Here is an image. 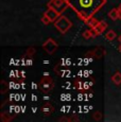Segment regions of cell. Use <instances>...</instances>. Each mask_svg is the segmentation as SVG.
Instances as JSON below:
<instances>
[{"mask_svg":"<svg viewBox=\"0 0 121 122\" xmlns=\"http://www.w3.org/2000/svg\"><path fill=\"white\" fill-rule=\"evenodd\" d=\"M118 50H119V52H121V44L119 45V47H118Z\"/></svg>","mask_w":121,"mask_h":122,"instance_id":"44dd1931","label":"cell"},{"mask_svg":"<svg viewBox=\"0 0 121 122\" xmlns=\"http://www.w3.org/2000/svg\"><path fill=\"white\" fill-rule=\"evenodd\" d=\"M45 14L48 16L49 18L51 19V21L52 22H54L55 20L57 19V18L60 17L62 14L60 13V12H57L55 9H53V8H51V6H47V11L45 12Z\"/></svg>","mask_w":121,"mask_h":122,"instance_id":"8992f818","label":"cell"},{"mask_svg":"<svg viewBox=\"0 0 121 122\" xmlns=\"http://www.w3.org/2000/svg\"><path fill=\"white\" fill-rule=\"evenodd\" d=\"M35 52H36V49L34 48V47H29V48L27 49V51H25V55L31 57V56H33L35 54Z\"/></svg>","mask_w":121,"mask_h":122,"instance_id":"4fadbf2b","label":"cell"},{"mask_svg":"<svg viewBox=\"0 0 121 122\" xmlns=\"http://www.w3.org/2000/svg\"><path fill=\"white\" fill-rule=\"evenodd\" d=\"M95 29L97 30V32L100 35V34L103 33L106 29H107V23H106L105 21H103V20H102V21H99V22H98V25L95 27Z\"/></svg>","mask_w":121,"mask_h":122,"instance_id":"ba28073f","label":"cell"},{"mask_svg":"<svg viewBox=\"0 0 121 122\" xmlns=\"http://www.w3.org/2000/svg\"><path fill=\"white\" fill-rule=\"evenodd\" d=\"M82 36L84 37L85 39L92 38V35H91V33H90V30H86V31H84V32H83V34H82Z\"/></svg>","mask_w":121,"mask_h":122,"instance_id":"ac0fdd59","label":"cell"},{"mask_svg":"<svg viewBox=\"0 0 121 122\" xmlns=\"http://www.w3.org/2000/svg\"><path fill=\"white\" fill-rule=\"evenodd\" d=\"M41 22H43V25H48L49 23H51L52 21H51V19L48 17L46 14H44L43 15V17H41Z\"/></svg>","mask_w":121,"mask_h":122,"instance_id":"2e32d148","label":"cell"},{"mask_svg":"<svg viewBox=\"0 0 121 122\" xmlns=\"http://www.w3.org/2000/svg\"><path fill=\"white\" fill-rule=\"evenodd\" d=\"M118 41H119V43L121 44V34L119 35V37H118Z\"/></svg>","mask_w":121,"mask_h":122,"instance_id":"ffe728a7","label":"cell"},{"mask_svg":"<svg viewBox=\"0 0 121 122\" xmlns=\"http://www.w3.org/2000/svg\"><path fill=\"white\" fill-rule=\"evenodd\" d=\"M111 81H113L114 84H116L117 86L121 85V72L117 71L116 73H114L113 76H111Z\"/></svg>","mask_w":121,"mask_h":122,"instance_id":"9c48e42d","label":"cell"},{"mask_svg":"<svg viewBox=\"0 0 121 122\" xmlns=\"http://www.w3.org/2000/svg\"><path fill=\"white\" fill-rule=\"evenodd\" d=\"M8 89H9V85L6 84V82L5 81H2L1 82V93H2V95H4V93L8 91Z\"/></svg>","mask_w":121,"mask_h":122,"instance_id":"e0dca14e","label":"cell"},{"mask_svg":"<svg viewBox=\"0 0 121 122\" xmlns=\"http://www.w3.org/2000/svg\"><path fill=\"white\" fill-rule=\"evenodd\" d=\"M105 38H106V41H111L115 38H117V34H116V32L114 31V30H109L107 33L105 34Z\"/></svg>","mask_w":121,"mask_h":122,"instance_id":"8fae6325","label":"cell"},{"mask_svg":"<svg viewBox=\"0 0 121 122\" xmlns=\"http://www.w3.org/2000/svg\"><path fill=\"white\" fill-rule=\"evenodd\" d=\"M85 22H86V25H87L89 28H95V27H96V25H98L99 20L96 19L95 17H91V18H89V19H88L87 21H85Z\"/></svg>","mask_w":121,"mask_h":122,"instance_id":"7c38bea8","label":"cell"},{"mask_svg":"<svg viewBox=\"0 0 121 122\" xmlns=\"http://www.w3.org/2000/svg\"><path fill=\"white\" fill-rule=\"evenodd\" d=\"M90 33H91L92 37H96V36H98V35H99V33L97 32V30L95 29V28H90Z\"/></svg>","mask_w":121,"mask_h":122,"instance_id":"d6986e66","label":"cell"},{"mask_svg":"<svg viewBox=\"0 0 121 122\" xmlns=\"http://www.w3.org/2000/svg\"><path fill=\"white\" fill-rule=\"evenodd\" d=\"M47 6H51V8L55 9L57 12H60L62 14L69 6V4L67 2V0H50L48 2Z\"/></svg>","mask_w":121,"mask_h":122,"instance_id":"277c9868","label":"cell"},{"mask_svg":"<svg viewBox=\"0 0 121 122\" xmlns=\"http://www.w3.org/2000/svg\"><path fill=\"white\" fill-rule=\"evenodd\" d=\"M102 118H103V115H102L100 112H95L94 115H92V119L96 121H100Z\"/></svg>","mask_w":121,"mask_h":122,"instance_id":"9a60e30c","label":"cell"},{"mask_svg":"<svg viewBox=\"0 0 121 122\" xmlns=\"http://www.w3.org/2000/svg\"><path fill=\"white\" fill-rule=\"evenodd\" d=\"M43 48L49 55H51L56 51V49L59 48V45L53 38H47V41L43 44Z\"/></svg>","mask_w":121,"mask_h":122,"instance_id":"5b68a950","label":"cell"},{"mask_svg":"<svg viewBox=\"0 0 121 122\" xmlns=\"http://www.w3.org/2000/svg\"><path fill=\"white\" fill-rule=\"evenodd\" d=\"M54 27L60 34H66L72 27V21L65 15H60L54 21Z\"/></svg>","mask_w":121,"mask_h":122,"instance_id":"7a4b0ae2","label":"cell"},{"mask_svg":"<svg viewBox=\"0 0 121 122\" xmlns=\"http://www.w3.org/2000/svg\"><path fill=\"white\" fill-rule=\"evenodd\" d=\"M41 112L45 114V116H49V115H51L54 112V107H53V105L51 103H46L41 107Z\"/></svg>","mask_w":121,"mask_h":122,"instance_id":"52a82bcc","label":"cell"},{"mask_svg":"<svg viewBox=\"0 0 121 122\" xmlns=\"http://www.w3.org/2000/svg\"><path fill=\"white\" fill-rule=\"evenodd\" d=\"M54 88V80L50 76H44L38 83V89L43 93H49Z\"/></svg>","mask_w":121,"mask_h":122,"instance_id":"3957f363","label":"cell"},{"mask_svg":"<svg viewBox=\"0 0 121 122\" xmlns=\"http://www.w3.org/2000/svg\"><path fill=\"white\" fill-rule=\"evenodd\" d=\"M118 10H119V11H121V3L119 4V8H118Z\"/></svg>","mask_w":121,"mask_h":122,"instance_id":"7402d4cb","label":"cell"},{"mask_svg":"<svg viewBox=\"0 0 121 122\" xmlns=\"http://www.w3.org/2000/svg\"><path fill=\"white\" fill-rule=\"evenodd\" d=\"M13 119V117L9 116L8 114H5V112H2L1 114V121L2 122H8V121H11Z\"/></svg>","mask_w":121,"mask_h":122,"instance_id":"5bb4252c","label":"cell"},{"mask_svg":"<svg viewBox=\"0 0 121 122\" xmlns=\"http://www.w3.org/2000/svg\"><path fill=\"white\" fill-rule=\"evenodd\" d=\"M106 1L107 0H67L69 6L84 22L94 17L106 4Z\"/></svg>","mask_w":121,"mask_h":122,"instance_id":"6da1fadb","label":"cell"},{"mask_svg":"<svg viewBox=\"0 0 121 122\" xmlns=\"http://www.w3.org/2000/svg\"><path fill=\"white\" fill-rule=\"evenodd\" d=\"M107 16L111 18V20H117L118 18H119V15H118V8L117 9H116V8L111 9V10L108 12Z\"/></svg>","mask_w":121,"mask_h":122,"instance_id":"30bf717a","label":"cell"}]
</instances>
